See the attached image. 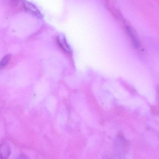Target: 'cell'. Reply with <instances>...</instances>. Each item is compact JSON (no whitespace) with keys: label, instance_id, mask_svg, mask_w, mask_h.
<instances>
[{"label":"cell","instance_id":"cell-1","mask_svg":"<svg viewBox=\"0 0 159 159\" xmlns=\"http://www.w3.org/2000/svg\"><path fill=\"white\" fill-rule=\"evenodd\" d=\"M23 7L25 10L29 13L33 15L34 16L38 18L43 17V15L40 10L33 4L27 1H24L23 3Z\"/></svg>","mask_w":159,"mask_h":159},{"label":"cell","instance_id":"cell-2","mask_svg":"<svg viewBox=\"0 0 159 159\" xmlns=\"http://www.w3.org/2000/svg\"><path fill=\"white\" fill-rule=\"evenodd\" d=\"M11 153V147L7 143H3L0 145V159H8Z\"/></svg>","mask_w":159,"mask_h":159},{"label":"cell","instance_id":"cell-3","mask_svg":"<svg viewBox=\"0 0 159 159\" xmlns=\"http://www.w3.org/2000/svg\"><path fill=\"white\" fill-rule=\"evenodd\" d=\"M58 43L61 47L67 53L71 52V48L68 44L65 36L63 35H60L58 36Z\"/></svg>","mask_w":159,"mask_h":159},{"label":"cell","instance_id":"cell-4","mask_svg":"<svg viewBox=\"0 0 159 159\" xmlns=\"http://www.w3.org/2000/svg\"><path fill=\"white\" fill-rule=\"evenodd\" d=\"M127 31L129 35L130 36L131 38L132 41L133 43V44L134 45V47L136 48H138L140 47V42H139L137 36L134 33L131 28L129 26H127Z\"/></svg>","mask_w":159,"mask_h":159},{"label":"cell","instance_id":"cell-5","mask_svg":"<svg viewBox=\"0 0 159 159\" xmlns=\"http://www.w3.org/2000/svg\"><path fill=\"white\" fill-rule=\"evenodd\" d=\"M11 58V55L10 54H7L0 61V69H3L8 64L10 58Z\"/></svg>","mask_w":159,"mask_h":159}]
</instances>
